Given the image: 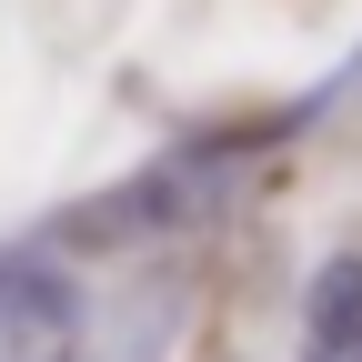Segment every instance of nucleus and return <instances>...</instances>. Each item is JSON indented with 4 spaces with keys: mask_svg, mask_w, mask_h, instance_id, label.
Masks as SVG:
<instances>
[{
    "mask_svg": "<svg viewBox=\"0 0 362 362\" xmlns=\"http://www.w3.org/2000/svg\"><path fill=\"white\" fill-rule=\"evenodd\" d=\"M312 352H362V262H322L312 272Z\"/></svg>",
    "mask_w": 362,
    "mask_h": 362,
    "instance_id": "f257e3e1",
    "label": "nucleus"
},
{
    "mask_svg": "<svg viewBox=\"0 0 362 362\" xmlns=\"http://www.w3.org/2000/svg\"><path fill=\"white\" fill-rule=\"evenodd\" d=\"M312 362H362V352H312Z\"/></svg>",
    "mask_w": 362,
    "mask_h": 362,
    "instance_id": "f03ea898",
    "label": "nucleus"
}]
</instances>
